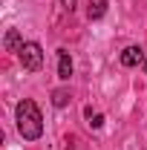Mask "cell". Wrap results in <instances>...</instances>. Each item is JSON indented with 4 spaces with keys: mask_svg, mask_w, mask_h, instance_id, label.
<instances>
[{
    "mask_svg": "<svg viewBox=\"0 0 147 150\" xmlns=\"http://www.w3.org/2000/svg\"><path fill=\"white\" fill-rule=\"evenodd\" d=\"M18 130L29 142L40 139V133H43V118H40V110L32 98H23L18 104Z\"/></svg>",
    "mask_w": 147,
    "mask_h": 150,
    "instance_id": "obj_1",
    "label": "cell"
},
{
    "mask_svg": "<svg viewBox=\"0 0 147 150\" xmlns=\"http://www.w3.org/2000/svg\"><path fill=\"white\" fill-rule=\"evenodd\" d=\"M20 64H23V69H29V72H37L40 67H43V49H40V43L35 40H26L23 46H20Z\"/></svg>",
    "mask_w": 147,
    "mask_h": 150,
    "instance_id": "obj_2",
    "label": "cell"
},
{
    "mask_svg": "<svg viewBox=\"0 0 147 150\" xmlns=\"http://www.w3.org/2000/svg\"><path fill=\"white\" fill-rule=\"evenodd\" d=\"M141 61H144V49H141V46H127V49L121 52V67H127V69L139 67Z\"/></svg>",
    "mask_w": 147,
    "mask_h": 150,
    "instance_id": "obj_3",
    "label": "cell"
},
{
    "mask_svg": "<svg viewBox=\"0 0 147 150\" xmlns=\"http://www.w3.org/2000/svg\"><path fill=\"white\" fill-rule=\"evenodd\" d=\"M69 75H72V58L66 49H58V78L69 81Z\"/></svg>",
    "mask_w": 147,
    "mask_h": 150,
    "instance_id": "obj_4",
    "label": "cell"
},
{
    "mask_svg": "<svg viewBox=\"0 0 147 150\" xmlns=\"http://www.w3.org/2000/svg\"><path fill=\"white\" fill-rule=\"evenodd\" d=\"M3 46H6V52H20L23 40H20V32H18V29H9V32H6V40H3Z\"/></svg>",
    "mask_w": 147,
    "mask_h": 150,
    "instance_id": "obj_5",
    "label": "cell"
},
{
    "mask_svg": "<svg viewBox=\"0 0 147 150\" xmlns=\"http://www.w3.org/2000/svg\"><path fill=\"white\" fill-rule=\"evenodd\" d=\"M104 12H107V0H90V6H87V18L90 20L104 18Z\"/></svg>",
    "mask_w": 147,
    "mask_h": 150,
    "instance_id": "obj_6",
    "label": "cell"
},
{
    "mask_svg": "<svg viewBox=\"0 0 147 150\" xmlns=\"http://www.w3.org/2000/svg\"><path fill=\"white\" fill-rule=\"evenodd\" d=\"M52 104H55V107H66V104H69V93H66V90H55V93H52Z\"/></svg>",
    "mask_w": 147,
    "mask_h": 150,
    "instance_id": "obj_7",
    "label": "cell"
},
{
    "mask_svg": "<svg viewBox=\"0 0 147 150\" xmlns=\"http://www.w3.org/2000/svg\"><path fill=\"white\" fill-rule=\"evenodd\" d=\"M87 124H90L92 130H98V127L104 124V115H101V112H92V110H87Z\"/></svg>",
    "mask_w": 147,
    "mask_h": 150,
    "instance_id": "obj_8",
    "label": "cell"
},
{
    "mask_svg": "<svg viewBox=\"0 0 147 150\" xmlns=\"http://www.w3.org/2000/svg\"><path fill=\"white\" fill-rule=\"evenodd\" d=\"M61 6H64L66 12H72V9H75V0H61Z\"/></svg>",
    "mask_w": 147,
    "mask_h": 150,
    "instance_id": "obj_9",
    "label": "cell"
},
{
    "mask_svg": "<svg viewBox=\"0 0 147 150\" xmlns=\"http://www.w3.org/2000/svg\"><path fill=\"white\" fill-rule=\"evenodd\" d=\"M144 69H147V64H144Z\"/></svg>",
    "mask_w": 147,
    "mask_h": 150,
    "instance_id": "obj_10",
    "label": "cell"
}]
</instances>
